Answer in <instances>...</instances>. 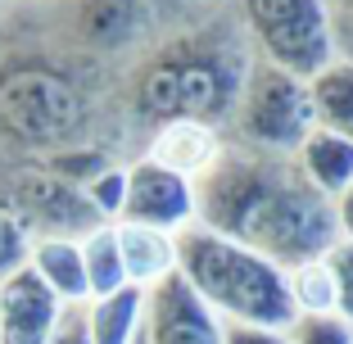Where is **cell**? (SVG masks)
I'll list each match as a JSON object with an SVG mask.
<instances>
[{
	"mask_svg": "<svg viewBox=\"0 0 353 344\" xmlns=\"http://www.w3.org/2000/svg\"><path fill=\"white\" fill-rule=\"evenodd\" d=\"M199 227L222 231L294 272L335 250V204L312 190L294 159L227 145L222 159L195 181Z\"/></svg>",
	"mask_w": 353,
	"mask_h": 344,
	"instance_id": "6da1fadb",
	"label": "cell"
},
{
	"mask_svg": "<svg viewBox=\"0 0 353 344\" xmlns=\"http://www.w3.org/2000/svg\"><path fill=\"white\" fill-rule=\"evenodd\" d=\"M176 272L227 326L290 331L299 322L290 272L222 231H208L199 222L176 231Z\"/></svg>",
	"mask_w": 353,
	"mask_h": 344,
	"instance_id": "7a4b0ae2",
	"label": "cell"
},
{
	"mask_svg": "<svg viewBox=\"0 0 353 344\" xmlns=\"http://www.w3.org/2000/svg\"><path fill=\"white\" fill-rule=\"evenodd\" d=\"M231 127H236L245 150L294 159L299 145L317 132L308 82L285 73V68H276V63H268V59H254L250 68H245V77H240Z\"/></svg>",
	"mask_w": 353,
	"mask_h": 344,
	"instance_id": "3957f363",
	"label": "cell"
},
{
	"mask_svg": "<svg viewBox=\"0 0 353 344\" xmlns=\"http://www.w3.org/2000/svg\"><path fill=\"white\" fill-rule=\"evenodd\" d=\"M82 123V95L46 63H14L0 73V127L19 145L59 154Z\"/></svg>",
	"mask_w": 353,
	"mask_h": 344,
	"instance_id": "277c9868",
	"label": "cell"
},
{
	"mask_svg": "<svg viewBox=\"0 0 353 344\" xmlns=\"http://www.w3.org/2000/svg\"><path fill=\"white\" fill-rule=\"evenodd\" d=\"M240 14L263 59L303 82H312L331 59H340L331 0H240Z\"/></svg>",
	"mask_w": 353,
	"mask_h": 344,
	"instance_id": "5b68a950",
	"label": "cell"
},
{
	"mask_svg": "<svg viewBox=\"0 0 353 344\" xmlns=\"http://www.w3.org/2000/svg\"><path fill=\"white\" fill-rule=\"evenodd\" d=\"M240 82L227 77L213 59L186 54V59H159L150 63L141 82H136V109L154 118L159 127L176 118H195V123H218L222 114L236 109Z\"/></svg>",
	"mask_w": 353,
	"mask_h": 344,
	"instance_id": "8992f818",
	"label": "cell"
},
{
	"mask_svg": "<svg viewBox=\"0 0 353 344\" xmlns=\"http://www.w3.org/2000/svg\"><path fill=\"white\" fill-rule=\"evenodd\" d=\"M0 204L10 209V218L28 231L32 240H82L95 227H104V218L95 213V204L86 199L82 186H73L68 177L50 172V168H28L14 172L5 181Z\"/></svg>",
	"mask_w": 353,
	"mask_h": 344,
	"instance_id": "52a82bcc",
	"label": "cell"
},
{
	"mask_svg": "<svg viewBox=\"0 0 353 344\" xmlns=\"http://www.w3.org/2000/svg\"><path fill=\"white\" fill-rule=\"evenodd\" d=\"M123 222H141L154 231H186L199 222V195L195 181L172 172V168L154 163V159H136L127 168V213Z\"/></svg>",
	"mask_w": 353,
	"mask_h": 344,
	"instance_id": "ba28073f",
	"label": "cell"
},
{
	"mask_svg": "<svg viewBox=\"0 0 353 344\" xmlns=\"http://www.w3.org/2000/svg\"><path fill=\"white\" fill-rule=\"evenodd\" d=\"M227 322H222L181 272L145 290V344H222Z\"/></svg>",
	"mask_w": 353,
	"mask_h": 344,
	"instance_id": "9c48e42d",
	"label": "cell"
},
{
	"mask_svg": "<svg viewBox=\"0 0 353 344\" xmlns=\"http://www.w3.org/2000/svg\"><path fill=\"white\" fill-rule=\"evenodd\" d=\"M68 313L73 308L32 267L0 281V344H54Z\"/></svg>",
	"mask_w": 353,
	"mask_h": 344,
	"instance_id": "30bf717a",
	"label": "cell"
},
{
	"mask_svg": "<svg viewBox=\"0 0 353 344\" xmlns=\"http://www.w3.org/2000/svg\"><path fill=\"white\" fill-rule=\"evenodd\" d=\"M222 150H227V141H222L218 123L176 118V123H163V127L154 132V141H150L145 159H154V163L172 168V172H181V177H190V181H199L208 168L222 159Z\"/></svg>",
	"mask_w": 353,
	"mask_h": 344,
	"instance_id": "8fae6325",
	"label": "cell"
},
{
	"mask_svg": "<svg viewBox=\"0 0 353 344\" xmlns=\"http://www.w3.org/2000/svg\"><path fill=\"white\" fill-rule=\"evenodd\" d=\"M114 227H118V250H123L127 285L154 290L159 281H168L176 272V236L141 227V222H114Z\"/></svg>",
	"mask_w": 353,
	"mask_h": 344,
	"instance_id": "7c38bea8",
	"label": "cell"
},
{
	"mask_svg": "<svg viewBox=\"0 0 353 344\" xmlns=\"http://www.w3.org/2000/svg\"><path fill=\"white\" fill-rule=\"evenodd\" d=\"M28 267L59 294L68 308H86L91 303V281H86V259L82 240H32Z\"/></svg>",
	"mask_w": 353,
	"mask_h": 344,
	"instance_id": "4fadbf2b",
	"label": "cell"
},
{
	"mask_svg": "<svg viewBox=\"0 0 353 344\" xmlns=\"http://www.w3.org/2000/svg\"><path fill=\"white\" fill-rule=\"evenodd\" d=\"M82 331L86 344H141V335H145V290L127 285L109 299H91L82 308Z\"/></svg>",
	"mask_w": 353,
	"mask_h": 344,
	"instance_id": "5bb4252c",
	"label": "cell"
},
{
	"mask_svg": "<svg viewBox=\"0 0 353 344\" xmlns=\"http://www.w3.org/2000/svg\"><path fill=\"white\" fill-rule=\"evenodd\" d=\"M294 163H299V172L308 177V186L322 190L331 204L353 186V141L349 136H335V132H322V127H317L299 145Z\"/></svg>",
	"mask_w": 353,
	"mask_h": 344,
	"instance_id": "9a60e30c",
	"label": "cell"
},
{
	"mask_svg": "<svg viewBox=\"0 0 353 344\" xmlns=\"http://www.w3.org/2000/svg\"><path fill=\"white\" fill-rule=\"evenodd\" d=\"M308 91H312L317 127L353 141V59L349 54H340V59L326 63L322 73L308 82Z\"/></svg>",
	"mask_w": 353,
	"mask_h": 344,
	"instance_id": "2e32d148",
	"label": "cell"
},
{
	"mask_svg": "<svg viewBox=\"0 0 353 344\" xmlns=\"http://www.w3.org/2000/svg\"><path fill=\"white\" fill-rule=\"evenodd\" d=\"M77 23L91 45H127L145 28V0H82Z\"/></svg>",
	"mask_w": 353,
	"mask_h": 344,
	"instance_id": "e0dca14e",
	"label": "cell"
},
{
	"mask_svg": "<svg viewBox=\"0 0 353 344\" xmlns=\"http://www.w3.org/2000/svg\"><path fill=\"white\" fill-rule=\"evenodd\" d=\"M82 259H86L91 299H109V294L127 290V267H123V250H118V227L114 222H104L91 236H82Z\"/></svg>",
	"mask_w": 353,
	"mask_h": 344,
	"instance_id": "ac0fdd59",
	"label": "cell"
},
{
	"mask_svg": "<svg viewBox=\"0 0 353 344\" xmlns=\"http://www.w3.org/2000/svg\"><path fill=\"white\" fill-rule=\"evenodd\" d=\"M290 290H294V308L299 317H322V313H335V281L326 263H303V267L290 272Z\"/></svg>",
	"mask_w": 353,
	"mask_h": 344,
	"instance_id": "d6986e66",
	"label": "cell"
},
{
	"mask_svg": "<svg viewBox=\"0 0 353 344\" xmlns=\"http://www.w3.org/2000/svg\"><path fill=\"white\" fill-rule=\"evenodd\" d=\"M86 199L95 204V213H100L104 222H123V213H127V168L109 163L100 177L86 186Z\"/></svg>",
	"mask_w": 353,
	"mask_h": 344,
	"instance_id": "ffe728a7",
	"label": "cell"
},
{
	"mask_svg": "<svg viewBox=\"0 0 353 344\" xmlns=\"http://www.w3.org/2000/svg\"><path fill=\"white\" fill-rule=\"evenodd\" d=\"M322 263L335 281V317L353 326V240H335V250Z\"/></svg>",
	"mask_w": 353,
	"mask_h": 344,
	"instance_id": "44dd1931",
	"label": "cell"
},
{
	"mask_svg": "<svg viewBox=\"0 0 353 344\" xmlns=\"http://www.w3.org/2000/svg\"><path fill=\"white\" fill-rule=\"evenodd\" d=\"M28 254H32V236L10 218V209L0 204V281H10L14 272L28 267Z\"/></svg>",
	"mask_w": 353,
	"mask_h": 344,
	"instance_id": "7402d4cb",
	"label": "cell"
},
{
	"mask_svg": "<svg viewBox=\"0 0 353 344\" xmlns=\"http://www.w3.org/2000/svg\"><path fill=\"white\" fill-rule=\"evenodd\" d=\"M290 340L294 344H353V326L335 313H322V317H299L290 326Z\"/></svg>",
	"mask_w": 353,
	"mask_h": 344,
	"instance_id": "603a6c76",
	"label": "cell"
},
{
	"mask_svg": "<svg viewBox=\"0 0 353 344\" xmlns=\"http://www.w3.org/2000/svg\"><path fill=\"white\" fill-rule=\"evenodd\" d=\"M222 344H294L290 331H272V326H227Z\"/></svg>",
	"mask_w": 353,
	"mask_h": 344,
	"instance_id": "cb8c5ba5",
	"label": "cell"
},
{
	"mask_svg": "<svg viewBox=\"0 0 353 344\" xmlns=\"http://www.w3.org/2000/svg\"><path fill=\"white\" fill-rule=\"evenodd\" d=\"M331 23H335V45H353V0H331Z\"/></svg>",
	"mask_w": 353,
	"mask_h": 344,
	"instance_id": "d4e9b609",
	"label": "cell"
},
{
	"mask_svg": "<svg viewBox=\"0 0 353 344\" xmlns=\"http://www.w3.org/2000/svg\"><path fill=\"white\" fill-rule=\"evenodd\" d=\"M335 227H340V240H353V186L335 199Z\"/></svg>",
	"mask_w": 353,
	"mask_h": 344,
	"instance_id": "484cf974",
	"label": "cell"
},
{
	"mask_svg": "<svg viewBox=\"0 0 353 344\" xmlns=\"http://www.w3.org/2000/svg\"><path fill=\"white\" fill-rule=\"evenodd\" d=\"M54 344H86V331H82V308H73V313H68V322H63V331L54 335Z\"/></svg>",
	"mask_w": 353,
	"mask_h": 344,
	"instance_id": "4316f807",
	"label": "cell"
},
{
	"mask_svg": "<svg viewBox=\"0 0 353 344\" xmlns=\"http://www.w3.org/2000/svg\"><path fill=\"white\" fill-rule=\"evenodd\" d=\"M141 344H145V335H141Z\"/></svg>",
	"mask_w": 353,
	"mask_h": 344,
	"instance_id": "83f0119b",
	"label": "cell"
}]
</instances>
